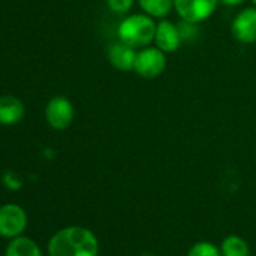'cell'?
Wrapping results in <instances>:
<instances>
[{
  "instance_id": "6da1fadb",
  "label": "cell",
  "mask_w": 256,
  "mask_h": 256,
  "mask_svg": "<svg viewBox=\"0 0 256 256\" xmlns=\"http://www.w3.org/2000/svg\"><path fill=\"white\" fill-rule=\"evenodd\" d=\"M98 238L83 226H68L56 232L47 246L48 256H98Z\"/></svg>"
},
{
  "instance_id": "7a4b0ae2",
  "label": "cell",
  "mask_w": 256,
  "mask_h": 256,
  "mask_svg": "<svg viewBox=\"0 0 256 256\" xmlns=\"http://www.w3.org/2000/svg\"><path fill=\"white\" fill-rule=\"evenodd\" d=\"M157 23L148 14L126 16L118 24V38L120 42L133 48H144L154 42Z\"/></svg>"
},
{
  "instance_id": "3957f363",
  "label": "cell",
  "mask_w": 256,
  "mask_h": 256,
  "mask_svg": "<svg viewBox=\"0 0 256 256\" xmlns=\"http://www.w3.org/2000/svg\"><path fill=\"white\" fill-rule=\"evenodd\" d=\"M168 66L166 53L162 52L158 47H144L136 54L134 68L133 71L146 80H152L160 77Z\"/></svg>"
},
{
  "instance_id": "277c9868",
  "label": "cell",
  "mask_w": 256,
  "mask_h": 256,
  "mask_svg": "<svg viewBox=\"0 0 256 256\" xmlns=\"http://www.w3.org/2000/svg\"><path fill=\"white\" fill-rule=\"evenodd\" d=\"M74 114L76 112L72 102L64 95H56L50 98L44 110V116L48 126H52L56 132L66 130L74 120Z\"/></svg>"
},
{
  "instance_id": "5b68a950",
  "label": "cell",
  "mask_w": 256,
  "mask_h": 256,
  "mask_svg": "<svg viewBox=\"0 0 256 256\" xmlns=\"http://www.w3.org/2000/svg\"><path fill=\"white\" fill-rule=\"evenodd\" d=\"M220 0H174V10L181 20L202 23L217 10Z\"/></svg>"
},
{
  "instance_id": "8992f818",
  "label": "cell",
  "mask_w": 256,
  "mask_h": 256,
  "mask_svg": "<svg viewBox=\"0 0 256 256\" xmlns=\"http://www.w3.org/2000/svg\"><path fill=\"white\" fill-rule=\"evenodd\" d=\"M28 226V214L17 204L0 206V235L5 238L20 236Z\"/></svg>"
},
{
  "instance_id": "52a82bcc",
  "label": "cell",
  "mask_w": 256,
  "mask_h": 256,
  "mask_svg": "<svg viewBox=\"0 0 256 256\" xmlns=\"http://www.w3.org/2000/svg\"><path fill=\"white\" fill-rule=\"evenodd\" d=\"M232 36L241 44L256 42V6L244 8L240 11L230 24Z\"/></svg>"
},
{
  "instance_id": "ba28073f",
  "label": "cell",
  "mask_w": 256,
  "mask_h": 256,
  "mask_svg": "<svg viewBox=\"0 0 256 256\" xmlns=\"http://www.w3.org/2000/svg\"><path fill=\"white\" fill-rule=\"evenodd\" d=\"M156 47H158L164 53H175L182 41L180 36V30L176 23H172L170 20L163 18L156 29V38H154Z\"/></svg>"
},
{
  "instance_id": "9c48e42d",
  "label": "cell",
  "mask_w": 256,
  "mask_h": 256,
  "mask_svg": "<svg viewBox=\"0 0 256 256\" xmlns=\"http://www.w3.org/2000/svg\"><path fill=\"white\" fill-rule=\"evenodd\" d=\"M136 48L126 46L120 41L113 42L107 48V59L113 68L118 71H133L136 60Z\"/></svg>"
},
{
  "instance_id": "30bf717a",
  "label": "cell",
  "mask_w": 256,
  "mask_h": 256,
  "mask_svg": "<svg viewBox=\"0 0 256 256\" xmlns=\"http://www.w3.org/2000/svg\"><path fill=\"white\" fill-rule=\"evenodd\" d=\"M26 108L20 98L14 95L0 96V125H16L24 118Z\"/></svg>"
},
{
  "instance_id": "8fae6325",
  "label": "cell",
  "mask_w": 256,
  "mask_h": 256,
  "mask_svg": "<svg viewBox=\"0 0 256 256\" xmlns=\"http://www.w3.org/2000/svg\"><path fill=\"white\" fill-rule=\"evenodd\" d=\"M5 256H42L40 246L28 236H16L10 242Z\"/></svg>"
},
{
  "instance_id": "7c38bea8",
  "label": "cell",
  "mask_w": 256,
  "mask_h": 256,
  "mask_svg": "<svg viewBox=\"0 0 256 256\" xmlns=\"http://www.w3.org/2000/svg\"><path fill=\"white\" fill-rule=\"evenodd\" d=\"M145 14L152 18L163 20L174 10V0H138Z\"/></svg>"
},
{
  "instance_id": "4fadbf2b",
  "label": "cell",
  "mask_w": 256,
  "mask_h": 256,
  "mask_svg": "<svg viewBox=\"0 0 256 256\" xmlns=\"http://www.w3.org/2000/svg\"><path fill=\"white\" fill-rule=\"evenodd\" d=\"M222 256H250V248L246 240L238 235H229L220 246Z\"/></svg>"
},
{
  "instance_id": "5bb4252c",
  "label": "cell",
  "mask_w": 256,
  "mask_h": 256,
  "mask_svg": "<svg viewBox=\"0 0 256 256\" xmlns=\"http://www.w3.org/2000/svg\"><path fill=\"white\" fill-rule=\"evenodd\" d=\"M178 30H180V36L182 44H192L194 41L199 40L200 36V29L198 26V23L193 22H187V20H181L176 23Z\"/></svg>"
},
{
  "instance_id": "9a60e30c",
  "label": "cell",
  "mask_w": 256,
  "mask_h": 256,
  "mask_svg": "<svg viewBox=\"0 0 256 256\" xmlns=\"http://www.w3.org/2000/svg\"><path fill=\"white\" fill-rule=\"evenodd\" d=\"M187 256H222L220 248L210 241H199L193 244Z\"/></svg>"
},
{
  "instance_id": "2e32d148",
  "label": "cell",
  "mask_w": 256,
  "mask_h": 256,
  "mask_svg": "<svg viewBox=\"0 0 256 256\" xmlns=\"http://www.w3.org/2000/svg\"><path fill=\"white\" fill-rule=\"evenodd\" d=\"M107 8L116 16H125L132 11L134 0H106Z\"/></svg>"
},
{
  "instance_id": "e0dca14e",
  "label": "cell",
  "mask_w": 256,
  "mask_h": 256,
  "mask_svg": "<svg viewBox=\"0 0 256 256\" xmlns=\"http://www.w3.org/2000/svg\"><path fill=\"white\" fill-rule=\"evenodd\" d=\"M5 181H6V186H8L10 188H12V190H17V188H20V187H22L20 180L14 178V175H12V174H8V175L5 176Z\"/></svg>"
},
{
  "instance_id": "ac0fdd59",
  "label": "cell",
  "mask_w": 256,
  "mask_h": 256,
  "mask_svg": "<svg viewBox=\"0 0 256 256\" xmlns=\"http://www.w3.org/2000/svg\"><path fill=\"white\" fill-rule=\"evenodd\" d=\"M246 0H220V4L222 5H224V6H238V5H241V4H244Z\"/></svg>"
},
{
  "instance_id": "d6986e66",
  "label": "cell",
  "mask_w": 256,
  "mask_h": 256,
  "mask_svg": "<svg viewBox=\"0 0 256 256\" xmlns=\"http://www.w3.org/2000/svg\"><path fill=\"white\" fill-rule=\"evenodd\" d=\"M252 2H253V5L256 6V0H252Z\"/></svg>"
}]
</instances>
